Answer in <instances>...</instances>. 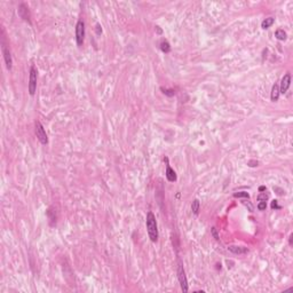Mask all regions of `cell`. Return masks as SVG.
Returning <instances> with one entry per match:
<instances>
[{
	"label": "cell",
	"instance_id": "6da1fadb",
	"mask_svg": "<svg viewBox=\"0 0 293 293\" xmlns=\"http://www.w3.org/2000/svg\"><path fill=\"white\" fill-rule=\"evenodd\" d=\"M145 224H147V230H148V235H149L150 240L156 243L158 240V228H157L156 216L152 212H148V214H147Z\"/></svg>",
	"mask_w": 293,
	"mask_h": 293
},
{
	"label": "cell",
	"instance_id": "7a4b0ae2",
	"mask_svg": "<svg viewBox=\"0 0 293 293\" xmlns=\"http://www.w3.org/2000/svg\"><path fill=\"white\" fill-rule=\"evenodd\" d=\"M84 38H85V23L83 20H79L76 24V41L79 47L84 44Z\"/></svg>",
	"mask_w": 293,
	"mask_h": 293
},
{
	"label": "cell",
	"instance_id": "3957f363",
	"mask_svg": "<svg viewBox=\"0 0 293 293\" xmlns=\"http://www.w3.org/2000/svg\"><path fill=\"white\" fill-rule=\"evenodd\" d=\"M178 278L180 282V285L182 289L183 292H188V281L186 277V271L183 268L182 262H179V267H178Z\"/></svg>",
	"mask_w": 293,
	"mask_h": 293
},
{
	"label": "cell",
	"instance_id": "277c9868",
	"mask_svg": "<svg viewBox=\"0 0 293 293\" xmlns=\"http://www.w3.org/2000/svg\"><path fill=\"white\" fill-rule=\"evenodd\" d=\"M37 89V70L34 68V65L31 66L30 70V78H29V93L30 95H34Z\"/></svg>",
	"mask_w": 293,
	"mask_h": 293
},
{
	"label": "cell",
	"instance_id": "5b68a950",
	"mask_svg": "<svg viewBox=\"0 0 293 293\" xmlns=\"http://www.w3.org/2000/svg\"><path fill=\"white\" fill-rule=\"evenodd\" d=\"M36 135H37V137H38V140L40 141L41 144H47L48 143L46 131H45V128L41 125L40 121H36Z\"/></svg>",
	"mask_w": 293,
	"mask_h": 293
},
{
	"label": "cell",
	"instance_id": "8992f818",
	"mask_svg": "<svg viewBox=\"0 0 293 293\" xmlns=\"http://www.w3.org/2000/svg\"><path fill=\"white\" fill-rule=\"evenodd\" d=\"M291 85V73L287 72L286 75H284V77L282 78V81H281V86H279V93L282 94H285L287 92V89Z\"/></svg>",
	"mask_w": 293,
	"mask_h": 293
},
{
	"label": "cell",
	"instance_id": "52a82bcc",
	"mask_svg": "<svg viewBox=\"0 0 293 293\" xmlns=\"http://www.w3.org/2000/svg\"><path fill=\"white\" fill-rule=\"evenodd\" d=\"M2 54H4V58H5V62H6V66H7L8 70L12 69L13 66V60H12V55H10V52L5 45H2Z\"/></svg>",
	"mask_w": 293,
	"mask_h": 293
},
{
	"label": "cell",
	"instance_id": "ba28073f",
	"mask_svg": "<svg viewBox=\"0 0 293 293\" xmlns=\"http://www.w3.org/2000/svg\"><path fill=\"white\" fill-rule=\"evenodd\" d=\"M18 15L21 16L23 20H25V21H29V18H30V15H29V8L26 7L24 4L20 5V7H18Z\"/></svg>",
	"mask_w": 293,
	"mask_h": 293
},
{
	"label": "cell",
	"instance_id": "9c48e42d",
	"mask_svg": "<svg viewBox=\"0 0 293 293\" xmlns=\"http://www.w3.org/2000/svg\"><path fill=\"white\" fill-rule=\"evenodd\" d=\"M279 86H278V84H274L273 85V88H271V94H270V99H271V101L273 102H277L278 99H279Z\"/></svg>",
	"mask_w": 293,
	"mask_h": 293
},
{
	"label": "cell",
	"instance_id": "30bf717a",
	"mask_svg": "<svg viewBox=\"0 0 293 293\" xmlns=\"http://www.w3.org/2000/svg\"><path fill=\"white\" fill-rule=\"evenodd\" d=\"M228 250H229L230 252H232V253L235 254H245L248 252V250L246 248V247H243V246H236V245H230L228 247Z\"/></svg>",
	"mask_w": 293,
	"mask_h": 293
},
{
	"label": "cell",
	"instance_id": "8fae6325",
	"mask_svg": "<svg viewBox=\"0 0 293 293\" xmlns=\"http://www.w3.org/2000/svg\"><path fill=\"white\" fill-rule=\"evenodd\" d=\"M166 178H167V180H168L170 182H175V181H176V179H178L175 171L172 168V167L170 166V165H167V167H166Z\"/></svg>",
	"mask_w": 293,
	"mask_h": 293
},
{
	"label": "cell",
	"instance_id": "7c38bea8",
	"mask_svg": "<svg viewBox=\"0 0 293 293\" xmlns=\"http://www.w3.org/2000/svg\"><path fill=\"white\" fill-rule=\"evenodd\" d=\"M275 22V18L274 17H268V18H266V20H263L261 23V28L262 29H268L270 28L273 24Z\"/></svg>",
	"mask_w": 293,
	"mask_h": 293
},
{
	"label": "cell",
	"instance_id": "4fadbf2b",
	"mask_svg": "<svg viewBox=\"0 0 293 293\" xmlns=\"http://www.w3.org/2000/svg\"><path fill=\"white\" fill-rule=\"evenodd\" d=\"M199 207H200L199 200H198V199H194V200H192V204H191V211H192V213L197 215V214L199 213Z\"/></svg>",
	"mask_w": 293,
	"mask_h": 293
},
{
	"label": "cell",
	"instance_id": "5bb4252c",
	"mask_svg": "<svg viewBox=\"0 0 293 293\" xmlns=\"http://www.w3.org/2000/svg\"><path fill=\"white\" fill-rule=\"evenodd\" d=\"M275 37H276L278 40H285L286 37H287V34H286V32L284 31L283 29H278V30H276V32H275Z\"/></svg>",
	"mask_w": 293,
	"mask_h": 293
},
{
	"label": "cell",
	"instance_id": "9a60e30c",
	"mask_svg": "<svg viewBox=\"0 0 293 293\" xmlns=\"http://www.w3.org/2000/svg\"><path fill=\"white\" fill-rule=\"evenodd\" d=\"M160 49H161L164 53H170V52H171V46H170V44H168L167 40H163V41L160 42Z\"/></svg>",
	"mask_w": 293,
	"mask_h": 293
},
{
	"label": "cell",
	"instance_id": "2e32d148",
	"mask_svg": "<svg viewBox=\"0 0 293 293\" xmlns=\"http://www.w3.org/2000/svg\"><path fill=\"white\" fill-rule=\"evenodd\" d=\"M160 89H161V92L165 94L166 96H174L175 95V91L174 89H170V88H164V87H160Z\"/></svg>",
	"mask_w": 293,
	"mask_h": 293
},
{
	"label": "cell",
	"instance_id": "e0dca14e",
	"mask_svg": "<svg viewBox=\"0 0 293 293\" xmlns=\"http://www.w3.org/2000/svg\"><path fill=\"white\" fill-rule=\"evenodd\" d=\"M234 197L235 198H250V195H248V192H246V191H239V192H235L234 194Z\"/></svg>",
	"mask_w": 293,
	"mask_h": 293
},
{
	"label": "cell",
	"instance_id": "ac0fdd59",
	"mask_svg": "<svg viewBox=\"0 0 293 293\" xmlns=\"http://www.w3.org/2000/svg\"><path fill=\"white\" fill-rule=\"evenodd\" d=\"M256 198H258V200H259V202H266V200L268 199V195H267L266 192H261V194H260V195H259Z\"/></svg>",
	"mask_w": 293,
	"mask_h": 293
},
{
	"label": "cell",
	"instance_id": "d6986e66",
	"mask_svg": "<svg viewBox=\"0 0 293 293\" xmlns=\"http://www.w3.org/2000/svg\"><path fill=\"white\" fill-rule=\"evenodd\" d=\"M211 235H212V236H213L216 240H219V239H220V238H219V234H218V229H216L215 227H213V228L211 229Z\"/></svg>",
	"mask_w": 293,
	"mask_h": 293
},
{
	"label": "cell",
	"instance_id": "ffe728a7",
	"mask_svg": "<svg viewBox=\"0 0 293 293\" xmlns=\"http://www.w3.org/2000/svg\"><path fill=\"white\" fill-rule=\"evenodd\" d=\"M266 207H267L266 202H259V204H258V210H259V211H265Z\"/></svg>",
	"mask_w": 293,
	"mask_h": 293
},
{
	"label": "cell",
	"instance_id": "44dd1931",
	"mask_svg": "<svg viewBox=\"0 0 293 293\" xmlns=\"http://www.w3.org/2000/svg\"><path fill=\"white\" fill-rule=\"evenodd\" d=\"M271 208H276V210H279V208H281V206L278 205L277 200H273V202H271Z\"/></svg>",
	"mask_w": 293,
	"mask_h": 293
},
{
	"label": "cell",
	"instance_id": "7402d4cb",
	"mask_svg": "<svg viewBox=\"0 0 293 293\" xmlns=\"http://www.w3.org/2000/svg\"><path fill=\"white\" fill-rule=\"evenodd\" d=\"M247 165L251 167H254V166H258V161L256 160H250L248 163H247Z\"/></svg>",
	"mask_w": 293,
	"mask_h": 293
},
{
	"label": "cell",
	"instance_id": "603a6c76",
	"mask_svg": "<svg viewBox=\"0 0 293 293\" xmlns=\"http://www.w3.org/2000/svg\"><path fill=\"white\" fill-rule=\"evenodd\" d=\"M102 33V26L100 25V24H96V34H101Z\"/></svg>",
	"mask_w": 293,
	"mask_h": 293
},
{
	"label": "cell",
	"instance_id": "cb8c5ba5",
	"mask_svg": "<svg viewBox=\"0 0 293 293\" xmlns=\"http://www.w3.org/2000/svg\"><path fill=\"white\" fill-rule=\"evenodd\" d=\"M259 190H260V191H265V190H266V187H265V186H261V187L259 188Z\"/></svg>",
	"mask_w": 293,
	"mask_h": 293
},
{
	"label": "cell",
	"instance_id": "d4e9b609",
	"mask_svg": "<svg viewBox=\"0 0 293 293\" xmlns=\"http://www.w3.org/2000/svg\"><path fill=\"white\" fill-rule=\"evenodd\" d=\"M292 237H293V235L291 234V235H290V245H292Z\"/></svg>",
	"mask_w": 293,
	"mask_h": 293
},
{
	"label": "cell",
	"instance_id": "484cf974",
	"mask_svg": "<svg viewBox=\"0 0 293 293\" xmlns=\"http://www.w3.org/2000/svg\"><path fill=\"white\" fill-rule=\"evenodd\" d=\"M156 30H157L158 33H161V30H160V28H159V26H156Z\"/></svg>",
	"mask_w": 293,
	"mask_h": 293
}]
</instances>
